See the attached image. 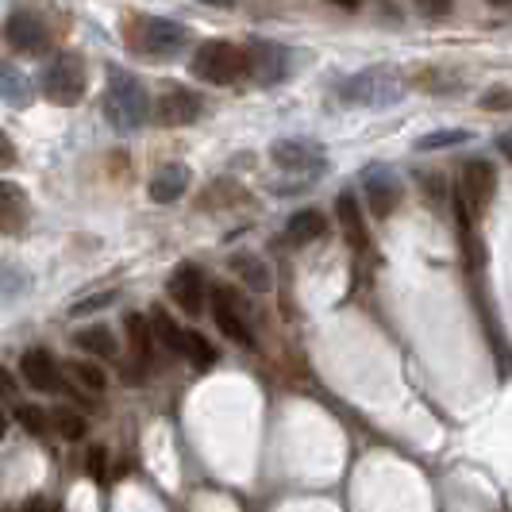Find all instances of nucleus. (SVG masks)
<instances>
[{"label":"nucleus","instance_id":"14","mask_svg":"<svg viewBox=\"0 0 512 512\" xmlns=\"http://www.w3.org/2000/svg\"><path fill=\"white\" fill-rule=\"evenodd\" d=\"M212 320H216V324H220V332L228 335V339H235L239 347H255V335H251V328L243 324L239 308L231 305L228 289H216V293H212Z\"/></svg>","mask_w":512,"mask_h":512},{"label":"nucleus","instance_id":"23","mask_svg":"<svg viewBox=\"0 0 512 512\" xmlns=\"http://www.w3.org/2000/svg\"><path fill=\"white\" fill-rule=\"evenodd\" d=\"M185 359L193 362L197 370H212L216 359H220V351H216L201 332H189L185 335Z\"/></svg>","mask_w":512,"mask_h":512},{"label":"nucleus","instance_id":"8","mask_svg":"<svg viewBox=\"0 0 512 512\" xmlns=\"http://www.w3.org/2000/svg\"><path fill=\"white\" fill-rule=\"evenodd\" d=\"M243 66H247V74L255 77L258 85H278V81L289 77V51L270 43V39H255L243 51Z\"/></svg>","mask_w":512,"mask_h":512},{"label":"nucleus","instance_id":"2","mask_svg":"<svg viewBox=\"0 0 512 512\" xmlns=\"http://www.w3.org/2000/svg\"><path fill=\"white\" fill-rule=\"evenodd\" d=\"M147 112H151V101H147V89H143V81L128 70H120V66H112L108 70V89H104V116H108V124L116 131H131L143 128V120H147Z\"/></svg>","mask_w":512,"mask_h":512},{"label":"nucleus","instance_id":"29","mask_svg":"<svg viewBox=\"0 0 512 512\" xmlns=\"http://www.w3.org/2000/svg\"><path fill=\"white\" fill-rule=\"evenodd\" d=\"M120 293L116 289H104V293H93V297H85V301H77V305H70V316H89V312H101V308H108L112 301H116Z\"/></svg>","mask_w":512,"mask_h":512},{"label":"nucleus","instance_id":"39","mask_svg":"<svg viewBox=\"0 0 512 512\" xmlns=\"http://www.w3.org/2000/svg\"><path fill=\"white\" fill-rule=\"evenodd\" d=\"M335 4H343V8H359V0H335Z\"/></svg>","mask_w":512,"mask_h":512},{"label":"nucleus","instance_id":"10","mask_svg":"<svg viewBox=\"0 0 512 512\" xmlns=\"http://www.w3.org/2000/svg\"><path fill=\"white\" fill-rule=\"evenodd\" d=\"M362 189H366V201H370V212L385 220L393 208L401 205V181L389 166H366L362 170Z\"/></svg>","mask_w":512,"mask_h":512},{"label":"nucleus","instance_id":"26","mask_svg":"<svg viewBox=\"0 0 512 512\" xmlns=\"http://www.w3.org/2000/svg\"><path fill=\"white\" fill-rule=\"evenodd\" d=\"M51 428H58V436L62 439H81L85 436V416L81 412H74V409H54L51 412Z\"/></svg>","mask_w":512,"mask_h":512},{"label":"nucleus","instance_id":"40","mask_svg":"<svg viewBox=\"0 0 512 512\" xmlns=\"http://www.w3.org/2000/svg\"><path fill=\"white\" fill-rule=\"evenodd\" d=\"M493 4H509V0H493Z\"/></svg>","mask_w":512,"mask_h":512},{"label":"nucleus","instance_id":"4","mask_svg":"<svg viewBox=\"0 0 512 512\" xmlns=\"http://www.w3.org/2000/svg\"><path fill=\"white\" fill-rule=\"evenodd\" d=\"M189 70L201 77V81H208V85H231L239 74H247L243 51H235V47L224 43V39L205 43L201 51L193 54V66H189Z\"/></svg>","mask_w":512,"mask_h":512},{"label":"nucleus","instance_id":"25","mask_svg":"<svg viewBox=\"0 0 512 512\" xmlns=\"http://www.w3.org/2000/svg\"><path fill=\"white\" fill-rule=\"evenodd\" d=\"M66 374H70L81 389H89V393H104V385H108L104 370L101 366H93V362H70V366H66Z\"/></svg>","mask_w":512,"mask_h":512},{"label":"nucleus","instance_id":"21","mask_svg":"<svg viewBox=\"0 0 512 512\" xmlns=\"http://www.w3.org/2000/svg\"><path fill=\"white\" fill-rule=\"evenodd\" d=\"M231 270L243 278V285L251 289H270V266L255 255H235L231 258Z\"/></svg>","mask_w":512,"mask_h":512},{"label":"nucleus","instance_id":"5","mask_svg":"<svg viewBox=\"0 0 512 512\" xmlns=\"http://www.w3.org/2000/svg\"><path fill=\"white\" fill-rule=\"evenodd\" d=\"M270 158H274L278 170L293 174L297 181H312L324 166H328L324 151H320L316 143H308V139H282V143H274Z\"/></svg>","mask_w":512,"mask_h":512},{"label":"nucleus","instance_id":"6","mask_svg":"<svg viewBox=\"0 0 512 512\" xmlns=\"http://www.w3.org/2000/svg\"><path fill=\"white\" fill-rule=\"evenodd\" d=\"M493 193H497V170H493V162L470 158L459 174V197H455V205H462L466 212H482L493 201Z\"/></svg>","mask_w":512,"mask_h":512},{"label":"nucleus","instance_id":"13","mask_svg":"<svg viewBox=\"0 0 512 512\" xmlns=\"http://www.w3.org/2000/svg\"><path fill=\"white\" fill-rule=\"evenodd\" d=\"M170 297L178 301L189 316H197L205 308V274L197 266H178L170 274Z\"/></svg>","mask_w":512,"mask_h":512},{"label":"nucleus","instance_id":"35","mask_svg":"<svg viewBox=\"0 0 512 512\" xmlns=\"http://www.w3.org/2000/svg\"><path fill=\"white\" fill-rule=\"evenodd\" d=\"M16 512H51V509H47V501H43V497H31L24 509H16Z\"/></svg>","mask_w":512,"mask_h":512},{"label":"nucleus","instance_id":"32","mask_svg":"<svg viewBox=\"0 0 512 512\" xmlns=\"http://www.w3.org/2000/svg\"><path fill=\"white\" fill-rule=\"evenodd\" d=\"M12 162H16V147H12V143H8V135L0 131V170H4V166H12Z\"/></svg>","mask_w":512,"mask_h":512},{"label":"nucleus","instance_id":"16","mask_svg":"<svg viewBox=\"0 0 512 512\" xmlns=\"http://www.w3.org/2000/svg\"><path fill=\"white\" fill-rule=\"evenodd\" d=\"M0 97L12 104V108H27V104L35 101V85H31V77L24 70L0 62Z\"/></svg>","mask_w":512,"mask_h":512},{"label":"nucleus","instance_id":"17","mask_svg":"<svg viewBox=\"0 0 512 512\" xmlns=\"http://www.w3.org/2000/svg\"><path fill=\"white\" fill-rule=\"evenodd\" d=\"M335 216H339V228L347 235V243H351V247H362V243H366V220H362V208H359V201H355V193H339Z\"/></svg>","mask_w":512,"mask_h":512},{"label":"nucleus","instance_id":"18","mask_svg":"<svg viewBox=\"0 0 512 512\" xmlns=\"http://www.w3.org/2000/svg\"><path fill=\"white\" fill-rule=\"evenodd\" d=\"M328 231V220H324V212H316V208H305V212H293L289 216V224H285V239L289 243H312V239H320Z\"/></svg>","mask_w":512,"mask_h":512},{"label":"nucleus","instance_id":"33","mask_svg":"<svg viewBox=\"0 0 512 512\" xmlns=\"http://www.w3.org/2000/svg\"><path fill=\"white\" fill-rule=\"evenodd\" d=\"M12 393H16V378H12V374L0 366V397H12Z\"/></svg>","mask_w":512,"mask_h":512},{"label":"nucleus","instance_id":"22","mask_svg":"<svg viewBox=\"0 0 512 512\" xmlns=\"http://www.w3.org/2000/svg\"><path fill=\"white\" fill-rule=\"evenodd\" d=\"M151 320H154L151 328H154V335L162 339V347H170L174 355H185V335H189V332H181L178 324H174V320H170V316H166L162 308H154Z\"/></svg>","mask_w":512,"mask_h":512},{"label":"nucleus","instance_id":"20","mask_svg":"<svg viewBox=\"0 0 512 512\" xmlns=\"http://www.w3.org/2000/svg\"><path fill=\"white\" fill-rule=\"evenodd\" d=\"M74 343L81 351H89V355H97V359H116V335L101 328V324H93V328H81L74 335Z\"/></svg>","mask_w":512,"mask_h":512},{"label":"nucleus","instance_id":"11","mask_svg":"<svg viewBox=\"0 0 512 512\" xmlns=\"http://www.w3.org/2000/svg\"><path fill=\"white\" fill-rule=\"evenodd\" d=\"M158 124L166 128H185V124H197L201 120V97L189 93V89H166L158 97Z\"/></svg>","mask_w":512,"mask_h":512},{"label":"nucleus","instance_id":"19","mask_svg":"<svg viewBox=\"0 0 512 512\" xmlns=\"http://www.w3.org/2000/svg\"><path fill=\"white\" fill-rule=\"evenodd\" d=\"M27 220V197L20 185L0 181V231H16Z\"/></svg>","mask_w":512,"mask_h":512},{"label":"nucleus","instance_id":"15","mask_svg":"<svg viewBox=\"0 0 512 512\" xmlns=\"http://www.w3.org/2000/svg\"><path fill=\"white\" fill-rule=\"evenodd\" d=\"M185 189H189V166L170 162L151 178V201L154 205H174V201L185 197Z\"/></svg>","mask_w":512,"mask_h":512},{"label":"nucleus","instance_id":"3","mask_svg":"<svg viewBox=\"0 0 512 512\" xmlns=\"http://www.w3.org/2000/svg\"><path fill=\"white\" fill-rule=\"evenodd\" d=\"M39 85H43V93H47L51 104H62V108L77 104L81 93H85V62H81V54H54L51 62H47V70H43V77H39Z\"/></svg>","mask_w":512,"mask_h":512},{"label":"nucleus","instance_id":"31","mask_svg":"<svg viewBox=\"0 0 512 512\" xmlns=\"http://www.w3.org/2000/svg\"><path fill=\"white\" fill-rule=\"evenodd\" d=\"M85 466H89V478H93V482H104V478H108V474H104V447L101 443H97V447H89Z\"/></svg>","mask_w":512,"mask_h":512},{"label":"nucleus","instance_id":"30","mask_svg":"<svg viewBox=\"0 0 512 512\" xmlns=\"http://www.w3.org/2000/svg\"><path fill=\"white\" fill-rule=\"evenodd\" d=\"M482 108H486V112H509L512 89H489L486 97H482Z\"/></svg>","mask_w":512,"mask_h":512},{"label":"nucleus","instance_id":"34","mask_svg":"<svg viewBox=\"0 0 512 512\" xmlns=\"http://www.w3.org/2000/svg\"><path fill=\"white\" fill-rule=\"evenodd\" d=\"M420 4H424V12H428V16H443V12L451 8V0H420Z\"/></svg>","mask_w":512,"mask_h":512},{"label":"nucleus","instance_id":"36","mask_svg":"<svg viewBox=\"0 0 512 512\" xmlns=\"http://www.w3.org/2000/svg\"><path fill=\"white\" fill-rule=\"evenodd\" d=\"M497 147H501V154H509L512 158V135H501V139H497Z\"/></svg>","mask_w":512,"mask_h":512},{"label":"nucleus","instance_id":"9","mask_svg":"<svg viewBox=\"0 0 512 512\" xmlns=\"http://www.w3.org/2000/svg\"><path fill=\"white\" fill-rule=\"evenodd\" d=\"M4 39H8L20 54H43L47 47H51V31H47V24H43L31 8H16V12L8 16Z\"/></svg>","mask_w":512,"mask_h":512},{"label":"nucleus","instance_id":"1","mask_svg":"<svg viewBox=\"0 0 512 512\" xmlns=\"http://www.w3.org/2000/svg\"><path fill=\"white\" fill-rule=\"evenodd\" d=\"M335 97L343 108H389L405 97V77L393 66H370V70H359L347 81H339Z\"/></svg>","mask_w":512,"mask_h":512},{"label":"nucleus","instance_id":"37","mask_svg":"<svg viewBox=\"0 0 512 512\" xmlns=\"http://www.w3.org/2000/svg\"><path fill=\"white\" fill-rule=\"evenodd\" d=\"M201 4H212V8H231L235 0H201Z\"/></svg>","mask_w":512,"mask_h":512},{"label":"nucleus","instance_id":"7","mask_svg":"<svg viewBox=\"0 0 512 512\" xmlns=\"http://www.w3.org/2000/svg\"><path fill=\"white\" fill-rule=\"evenodd\" d=\"M135 35H139L135 47L143 54H158V58L178 54L189 43V27L174 24V20H158V16H143L139 27H135Z\"/></svg>","mask_w":512,"mask_h":512},{"label":"nucleus","instance_id":"28","mask_svg":"<svg viewBox=\"0 0 512 512\" xmlns=\"http://www.w3.org/2000/svg\"><path fill=\"white\" fill-rule=\"evenodd\" d=\"M16 420L24 424L31 436H43V432L51 428V412L35 409V405H20V409H16Z\"/></svg>","mask_w":512,"mask_h":512},{"label":"nucleus","instance_id":"27","mask_svg":"<svg viewBox=\"0 0 512 512\" xmlns=\"http://www.w3.org/2000/svg\"><path fill=\"white\" fill-rule=\"evenodd\" d=\"M466 139H470V131L447 128V131H432V135H424L416 147H420V151H443V147H459V143H466Z\"/></svg>","mask_w":512,"mask_h":512},{"label":"nucleus","instance_id":"24","mask_svg":"<svg viewBox=\"0 0 512 512\" xmlns=\"http://www.w3.org/2000/svg\"><path fill=\"white\" fill-rule=\"evenodd\" d=\"M128 339H131L135 359L147 366V362H151V324H147L139 312H131V316H128Z\"/></svg>","mask_w":512,"mask_h":512},{"label":"nucleus","instance_id":"12","mask_svg":"<svg viewBox=\"0 0 512 512\" xmlns=\"http://www.w3.org/2000/svg\"><path fill=\"white\" fill-rule=\"evenodd\" d=\"M20 374H24V382L31 389H39V393H62L66 382H62V370H58V362L51 359V351H27L24 359H20Z\"/></svg>","mask_w":512,"mask_h":512},{"label":"nucleus","instance_id":"38","mask_svg":"<svg viewBox=\"0 0 512 512\" xmlns=\"http://www.w3.org/2000/svg\"><path fill=\"white\" fill-rule=\"evenodd\" d=\"M4 432H8V416L0 412V439H4Z\"/></svg>","mask_w":512,"mask_h":512}]
</instances>
